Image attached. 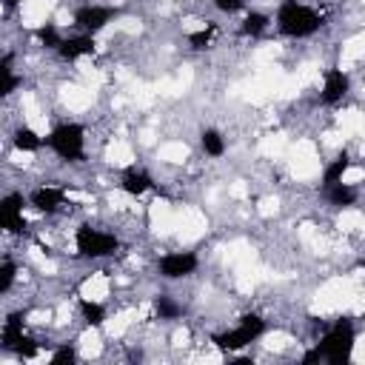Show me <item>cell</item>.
<instances>
[{
	"mask_svg": "<svg viewBox=\"0 0 365 365\" xmlns=\"http://www.w3.org/2000/svg\"><path fill=\"white\" fill-rule=\"evenodd\" d=\"M354 325L351 319H336L325 334L322 339L302 356V362H331V365H342L351 359L354 354Z\"/></svg>",
	"mask_w": 365,
	"mask_h": 365,
	"instance_id": "6da1fadb",
	"label": "cell"
},
{
	"mask_svg": "<svg viewBox=\"0 0 365 365\" xmlns=\"http://www.w3.org/2000/svg\"><path fill=\"white\" fill-rule=\"evenodd\" d=\"M274 23H277V31L285 34V37H294V40H302V37H311L319 31L322 26V17L317 9L299 3V0H279L277 6V14H274Z\"/></svg>",
	"mask_w": 365,
	"mask_h": 365,
	"instance_id": "7a4b0ae2",
	"label": "cell"
},
{
	"mask_svg": "<svg viewBox=\"0 0 365 365\" xmlns=\"http://www.w3.org/2000/svg\"><path fill=\"white\" fill-rule=\"evenodd\" d=\"M46 148L66 163H77L86 154V128L80 123H60L46 134Z\"/></svg>",
	"mask_w": 365,
	"mask_h": 365,
	"instance_id": "3957f363",
	"label": "cell"
},
{
	"mask_svg": "<svg viewBox=\"0 0 365 365\" xmlns=\"http://www.w3.org/2000/svg\"><path fill=\"white\" fill-rule=\"evenodd\" d=\"M74 245L83 259H106L120 251V240L111 231H103L97 225H80L74 231Z\"/></svg>",
	"mask_w": 365,
	"mask_h": 365,
	"instance_id": "277c9868",
	"label": "cell"
},
{
	"mask_svg": "<svg viewBox=\"0 0 365 365\" xmlns=\"http://www.w3.org/2000/svg\"><path fill=\"white\" fill-rule=\"evenodd\" d=\"M262 334H265V319H262L259 314H245L237 328H228V331L217 334L214 342H217L222 351H240V348L257 342Z\"/></svg>",
	"mask_w": 365,
	"mask_h": 365,
	"instance_id": "5b68a950",
	"label": "cell"
},
{
	"mask_svg": "<svg viewBox=\"0 0 365 365\" xmlns=\"http://www.w3.org/2000/svg\"><path fill=\"white\" fill-rule=\"evenodd\" d=\"M200 268V257L194 251H165L157 259V274L163 279H185Z\"/></svg>",
	"mask_w": 365,
	"mask_h": 365,
	"instance_id": "8992f818",
	"label": "cell"
},
{
	"mask_svg": "<svg viewBox=\"0 0 365 365\" xmlns=\"http://www.w3.org/2000/svg\"><path fill=\"white\" fill-rule=\"evenodd\" d=\"M114 20V9L111 6H100V3H83L74 11V26L86 34H97L103 31L108 23Z\"/></svg>",
	"mask_w": 365,
	"mask_h": 365,
	"instance_id": "52a82bcc",
	"label": "cell"
},
{
	"mask_svg": "<svg viewBox=\"0 0 365 365\" xmlns=\"http://www.w3.org/2000/svg\"><path fill=\"white\" fill-rule=\"evenodd\" d=\"M351 91V77L342 68H325L322 74V88H319V103L322 106H339Z\"/></svg>",
	"mask_w": 365,
	"mask_h": 365,
	"instance_id": "ba28073f",
	"label": "cell"
},
{
	"mask_svg": "<svg viewBox=\"0 0 365 365\" xmlns=\"http://www.w3.org/2000/svg\"><path fill=\"white\" fill-rule=\"evenodd\" d=\"M26 200L23 194H6L0 200V228L6 234H23L26 231V217H23Z\"/></svg>",
	"mask_w": 365,
	"mask_h": 365,
	"instance_id": "9c48e42d",
	"label": "cell"
},
{
	"mask_svg": "<svg viewBox=\"0 0 365 365\" xmlns=\"http://www.w3.org/2000/svg\"><path fill=\"white\" fill-rule=\"evenodd\" d=\"M29 205H34L37 211L43 214H57L63 205H66V188L60 185H37L31 194H29Z\"/></svg>",
	"mask_w": 365,
	"mask_h": 365,
	"instance_id": "30bf717a",
	"label": "cell"
},
{
	"mask_svg": "<svg viewBox=\"0 0 365 365\" xmlns=\"http://www.w3.org/2000/svg\"><path fill=\"white\" fill-rule=\"evenodd\" d=\"M94 48H97V43H94V34H86V31H80V34H71V37H66L57 54H60V60H68V63H74V60H80V57H88V54H94Z\"/></svg>",
	"mask_w": 365,
	"mask_h": 365,
	"instance_id": "8fae6325",
	"label": "cell"
},
{
	"mask_svg": "<svg viewBox=\"0 0 365 365\" xmlns=\"http://www.w3.org/2000/svg\"><path fill=\"white\" fill-rule=\"evenodd\" d=\"M322 200L328 205H334V208H351L359 200V188L351 185V182H342V180L339 182H328V185H322Z\"/></svg>",
	"mask_w": 365,
	"mask_h": 365,
	"instance_id": "7c38bea8",
	"label": "cell"
},
{
	"mask_svg": "<svg viewBox=\"0 0 365 365\" xmlns=\"http://www.w3.org/2000/svg\"><path fill=\"white\" fill-rule=\"evenodd\" d=\"M120 188H123L128 197H143L148 188H154V180H151V174H148L145 168L131 165L128 171H123V177H120Z\"/></svg>",
	"mask_w": 365,
	"mask_h": 365,
	"instance_id": "4fadbf2b",
	"label": "cell"
},
{
	"mask_svg": "<svg viewBox=\"0 0 365 365\" xmlns=\"http://www.w3.org/2000/svg\"><path fill=\"white\" fill-rule=\"evenodd\" d=\"M200 148L205 151V157H211V160H220V157L228 151L225 134H222L220 128H202V134H200Z\"/></svg>",
	"mask_w": 365,
	"mask_h": 365,
	"instance_id": "5bb4252c",
	"label": "cell"
},
{
	"mask_svg": "<svg viewBox=\"0 0 365 365\" xmlns=\"http://www.w3.org/2000/svg\"><path fill=\"white\" fill-rule=\"evenodd\" d=\"M11 145L17 151H37V148L46 145V137H40L31 125H17L14 134H11Z\"/></svg>",
	"mask_w": 365,
	"mask_h": 365,
	"instance_id": "9a60e30c",
	"label": "cell"
},
{
	"mask_svg": "<svg viewBox=\"0 0 365 365\" xmlns=\"http://www.w3.org/2000/svg\"><path fill=\"white\" fill-rule=\"evenodd\" d=\"M268 26H271V17H268L265 11H248V14L242 17L240 31H242L245 37H259V34L268 31Z\"/></svg>",
	"mask_w": 365,
	"mask_h": 365,
	"instance_id": "2e32d148",
	"label": "cell"
},
{
	"mask_svg": "<svg viewBox=\"0 0 365 365\" xmlns=\"http://www.w3.org/2000/svg\"><path fill=\"white\" fill-rule=\"evenodd\" d=\"M37 40H40V46L43 48H48V51H60V46H63V40H66V34L57 29V26H51V23H43V26H37Z\"/></svg>",
	"mask_w": 365,
	"mask_h": 365,
	"instance_id": "e0dca14e",
	"label": "cell"
},
{
	"mask_svg": "<svg viewBox=\"0 0 365 365\" xmlns=\"http://www.w3.org/2000/svg\"><path fill=\"white\" fill-rule=\"evenodd\" d=\"M348 168H351V157H348V154H339L336 160H331V163L325 165V171H322V185H328V182H339V180L345 177Z\"/></svg>",
	"mask_w": 365,
	"mask_h": 365,
	"instance_id": "ac0fdd59",
	"label": "cell"
},
{
	"mask_svg": "<svg viewBox=\"0 0 365 365\" xmlns=\"http://www.w3.org/2000/svg\"><path fill=\"white\" fill-rule=\"evenodd\" d=\"M154 314H157V319H180L182 305H180L177 299H171L168 294H160V297L154 299Z\"/></svg>",
	"mask_w": 365,
	"mask_h": 365,
	"instance_id": "d6986e66",
	"label": "cell"
},
{
	"mask_svg": "<svg viewBox=\"0 0 365 365\" xmlns=\"http://www.w3.org/2000/svg\"><path fill=\"white\" fill-rule=\"evenodd\" d=\"M80 314H83V319H86L91 328H100V325L108 319L106 308H103L100 302H94V299H80Z\"/></svg>",
	"mask_w": 365,
	"mask_h": 365,
	"instance_id": "ffe728a7",
	"label": "cell"
},
{
	"mask_svg": "<svg viewBox=\"0 0 365 365\" xmlns=\"http://www.w3.org/2000/svg\"><path fill=\"white\" fill-rule=\"evenodd\" d=\"M14 277H17V262L6 257L3 265H0V294H9V291H11Z\"/></svg>",
	"mask_w": 365,
	"mask_h": 365,
	"instance_id": "44dd1931",
	"label": "cell"
},
{
	"mask_svg": "<svg viewBox=\"0 0 365 365\" xmlns=\"http://www.w3.org/2000/svg\"><path fill=\"white\" fill-rule=\"evenodd\" d=\"M74 359H77V351H74V345H68V342L57 345V348L51 351V356H48L51 365H63V362H74Z\"/></svg>",
	"mask_w": 365,
	"mask_h": 365,
	"instance_id": "7402d4cb",
	"label": "cell"
},
{
	"mask_svg": "<svg viewBox=\"0 0 365 365\" xmlns=\"http://www.w3.org/2000/svg\"><path fill=\"white\" fill-rule=\"evenodd\" d=\"M214 31H217V26H214V23H208L205 29H200V31H194V34H188V43H191L194 48H205V46L211 43V37H214Z\"/></svg>",
	"mask_w": 365,
	"mask_h": 365,
	"instance_id": "603a6c76",
	"label": "cell"
},
{
	"mask_svg": "<svg viewBox=\"0 0 365 365\" xmlns=\"http://www.w3.org/2000/svg\"><path fill=\"white\" fill-rule=\"evenodd\" d=\"M37 351H40V345H37L34 339H29V336H23V339L14 345V354H17V356H23V359L37 356Z\"/></svg>",
	"mask_w": 365,
	"mask_h": 365,
	"instance_id": "cb8c5ba5",
	"label": "cell"
},
{
	"mask_svg": "<svg viewBox=\"0 0 365 365\" xmlns=\"http://www.w3.org/2000/svg\"><path fill=\"white\" fill-rule=\"evenodd\" d=\"M220 11H228V14H234V11H240L242 6H245V0H211Z\"/></svg>",
	"mask_w": 365,
	"mask_h": 365,
	"instance_id": "d4e9b609",
	"label": "cell"
},
{
	"mask_svg": "<svg viewBox=\"0 0 365 365\" xmlns=\"http://www.w3.org/2000/svg\"><path fill=\"white\" fill-rule=\"evenodd\" d=\"M23 3H26V0H3L6 9H17V6H23Z\"/></svg>",
	"mask_w": 365,
	"mask_h": 365,
	"instance_id": "484cf974",
	"label": "cell"
}]
</instances>
